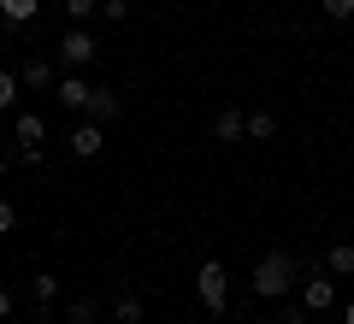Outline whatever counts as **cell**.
I'll use <instances>...</instances> for the list:
<instances>
[{
  "instance_id": "27",
  "label": "cell",
  "mask_w": 354,
  "mask_h": 324,
  "mask_svg": "<svg viewBox=\"0 0 354 324\" xmlns=\"http://www.w3.org/2000/svg\"><path fill=\"white\" fill-rule=\"evenodd\" d=\"M41 324H48V318H41Z\"/></svg>"
},
{
  "instance_id": "18",
  "label": "cell",
  "mask_w": 354,
  "mask_h": 324,
  "mask_svg": "<svg viewBox=\"0 0 354 324\" xmlns=\"http://www.w3.org/2000/svg\"><path fill=\"white\" fill-rule=\"evenodd\" d=\"M65 324H95V301H71L65 307Z\"/></svg>"
},
{
  "instance_id": "15",
  "label": "cell",
  "mask_w": 354,
  "mask_h": 324,
  "mask_svg": "<svg viewBox=\"0 0 354 324\" xmlns=\"http://www.w3.org/2000/svg\"><path fill=\"white\" fill-rule=\"evenodd\" d=\"M18 95H24V77L0 71V113H12V106H18Z\"/></svg>"
},
{
  "instance_id": "5",
  "label": "cell",
  "mask_w": 354,
  "mask_h": 324,
  "mask_svg": "<svg viewBox=\"0 0 354 324\" xmlns=\"http://www.w3.org/2000/svg\"><path fill=\"white\" fill-rule=\"evenodd\" d=\"M53 95H59V106H65V113H83V106H88V95H95V83H83L77 71H59Z\"/></svg>"
},
{
  "instance_id": "2",
  "label": "cell",
  "mask_w": 354,
  "mask_h": 324,
  "mask_svg": "<svg viewBox=\"0 0 354 324\" xmlns=\"http://www.w3.org/2000/svg\"><path fill=\"white\" fill-rule=\"evenodd\" d=\"M195 289H201V307L213 312V318L230 307V277H225V265H218V260H201V271H195Z\"/></svg>"
},
{
  "instance_id": "6",
  "label": "cell",
  "mask_w": 354,
  "mask_h": 324,
  "mask_svg": "<svg viewBox=\"0 0 354 324\" xmlns=\"http://www.w3.org/2000/svg\"><path fill=\"white\" fill-rule=\"evenodd\" d=\"M65 142H71V153H77V160H95V153L106 148V124H95V118H83V124H77V130H71Z\"/></svg>"
},
{
  "instance_id": "24",
  "label": "cell",
  "mask_w": 354,
  "mask_h": 324,
  "mask_svg": "<svg viewBox=\"0 0 354 324\" xmlns=\"http://www.w3.org/2000/svg\"><path fill=\"white\" fill-rule=\"evenodd\" d=\"M301 324H330V318H325V312H307V318H301Z\"/></svg>"
},
{
  "instance_id": "11",
  "label": "cell",
  "mask_w": 354,
  "mask_h": 324,
  "mask_svg": "<svg viewBox=\"0 0 354 324\" xmlns=\"http://www.w3.org/2000/svg\"><path fill=\"white\" fill-rule=\"evenodd\" d=\"M36 12H41V0H0V18H6V30H12V24L24 30Z\"/></svg>"
},
{
  "instance_id": "12",
  "label": "cell",
  "mask_w": 354,
  "mask_h": 324,
  "mask_svg": "<svg viewBox=\"0 0 354 324\" xmlns=\"http://www.w3.org/2000/svg\"><path fill=\"white\" fill-rule=\"evenodd\" d=\"M30 295H36V307L48 312L53 301H59V277H53V271H36V277H30Z\"/></svg>"
},
{
  "instance_id": "3",
  "label": "cell",
  "mask_w": 354,
  "mask_h": 324,
  "mask_svg": "<svg viewBox=\"0 0 354 324\" xmlns=\"http://www.w3.org/2000/svg\"><path fill=\"white\" fill-rule=\"evenodd\" d=\"M53 48H59V65H65V71H83V65H95V53H101V41L88 36L83 24H71V30H65L59 41H53Z\"/></svg>"
},
{
  "instance_id": "14",
  "label": "cell",
  "mask_w": 354,
  "mask_h": 324,
  "mask_svg": "<svg viewBox=\"0 0 354 324\" xmlns=\"http://www.w3.org/2000/svg\"><path fill=\"white\" fill-rule=\"evenodd\" d=\"M278 136V118L272 113H248V142H272Z\"/></svg>"
},
{
  "instance_id": "23",
  "label": "cell",
  "mask_w": 354,
  "mask_h": 324,
  "mask_svg": "<svg viewBox=\"0 0 354 324\" xmlns=\"http://www.w3.org/2000/svg\"><path fill=\"white\" fill-rule=\"evenodd\" d=\"M342 324H354V301H342Z\"/></svg>"
},
{
  "instance_id": "13",
  "label": "cell",
  "mask_w": 354,
  "mask_h": 324,
  "mask_svg": "<svg viewBox=\"0 0 354 324\" xmlns=\"http://www.w3.org/2000/svg\"><path fill=\"white\" fill-rule=\"evenodd\" d=\"M325 271L330 277H354V242H337V248L325 254Z\"/></svg>"
},
{
  "instance_id": "4",
  "label": "cell",
  "mask_w": 354,
  "mask_h": 324,
  "mask_svg": "<svg viewBox=\"0 0 354 324\" xmlns=\"http://www.w3.org/2000/svg\"><path fill=\"white\" fill-rule=\"evenodd\" d=\"M301 307H307V312H330V307H337V277H330L325 265H307V277H301Z\"/></svg>"
},
{
  "instance_id": "7",
  "label": "cell",
  "mask_w": 354,
  "mask_h": 324,
  "mask_svg": "<svg viewBox=\"0 0 354 324\" xmlns=\"http://www.w3.org/2000/svg\"><path fill=\"white\" fill-rule=\"evenodd\" d=\"M213 142H248V113L225 106V113L213 118Z\"/></svg>"
},
{
  "instance_id": "1",
  "label": "cell",
  "mask_w": 354,
  "mask_h": 324,
  "mask_svg": "<svg viewBox=\"0 0 354 324\" xmlns=\"http://www.w3.org/2000/svg\"><path fill=\"white\" fill-rule=\"evenodd\" d=\"M254 295H266V301H290L295 295V254L290 248H272L254 265Z\"/></svg>"
},
{
  "instance_id": "21",
  "label": "cell",
  "mask_w": 354,
  "mask_h": 324,
  "mask_svg": "<svg viewBox=\"0 0 354 324\" xmlns=\"http://www.w3.org/2000/svg\"><path fill=\"white\" fill-rule=\"evenodd\" d=\"M101 12H106V24H118V18L130 12V0H101Z\"/></svg>"
},
{
  "instance_id": "20",
  "label": "cell",
  "mask_w": 354,
  "mask_h": 324,
  "mask_svg": "<svg viewBox=\"0 0 354 324\" xmlns=\"http://www.w3.org/2000/svg\"><path fill=\"white\" fill-rule=\"evenodd\" d=\"M18 225V207H12V200H6V195H0V236H6V230H12Z\"/></svg>"
},
{
  "instance_id": "9",
  "label": "cell",
  "mask_w": 354,
  "mask_h": 324,
  "mask_svg": "<svg viewBox=\"0 0 354 324\" xmlns=\"http://www.w3.org/2000/svg\"><path fill=\"white\" fill-rule=\"evenodd\" d=\"M18 77H24V88H53V83H59V77H53V59H48V53H30Z\"/></svg>"
},
{
  "instance_id": "26",
  "label": "cell",
  "mask_w": 354,
  "mask_h": 324,
  "mask_svg": "<svg viewBox=\"0 0 354 324\" xmlns=\"http://www.w3.org/2000/svg\"><path fill=\"white\" fill-rule=\"evenodd\" d=\"M106 324H118V318H106Z\"/></svg>"
},
{
  "instance_id": "10",
  "label": "cell",
  "mask_w": 354,
  "mask_h": 324,
  "mask_svg": "<svg viewBox=\"0 0 354 324\" xmlns=\"http://www.w3.org/2000/svg\"><path fill=\"white\" fill-rule=\"evenodd\" d=\"M12 136H18V148H41V136H48V124H41L36 113H18V118H12Z\"/></svg>"
},
{
  "instance_id": "19",
  "label": "cell",
  "mask_w": 354,
  "mask_h": 324,
  "mask_svg": "<svg viewBox=\"0 0 354 324\" xmlns=\"http://www.w3.org/2000/svg\"><path fill=\"white\" fill-rule=\"evenodd\" d=\"M319 6H325V18H337V24L354 18V0H319Z\"/></svg>"
},
{
  "instance_id": "8",
  "label": "cell",
  "mask_w": 354,
  "mask_h": 324,
  "mask_svg": "<svg viewBox=\"0 0 354 324\" xmlns=\"http://www.w3.org/2000/svg\"><path fill=\"white\" fill-rule=\"evenodd\" d=\"M118 113H124V100H118L113 88H95V95H88V106H83V118H95V124H113Z\"/></svg>"
},
{
  "instance_id": "25",
  "label": "cell",
  "mask_w": 354,
  "mask_h": 324,
  "mask_svg": "<svg viewBox=\"0 0 354 324\" xmlns=\"http://www.w3.org/2000/svg\"><path fill=\"white\" fill-rule=\"evenodd\" d=\"M0 183H6V153H0Z\"/></svg>"
},
{
  "instance_id": "22",
  "label": "cell",
  "mask_w": 354,
  "mask_h": 324,
  "mask_svg": "<svg viewBox=\"0 0 354 324\" xmlns=\"http://www.w3.org/2000/svg\"><path fill=\"white\" fill-rule=\"evenodd\" d=\"M0 324H12V289L0 283Z\"/></svg>"
},
{
  "instance_id": "17",
  "label": "cell",
  "mask_w": 354,
  "mask_h": 324,
  "mask_svg": "<svg viewBox=\"0 0 354 324\" xmlns=\"http://www.w3.org/2000/svg\"><path fill=\"white\" fill-rule=\"evenodd\" d=\"M65 12H71V24H88V18L101 12V0H65Z\"/></svg>"
},
{
  "instance_id": "16",
  "label": "cell",
  "mask_w": 354,
  "mask_h": 324,
  "mask_svg": "<svg viewBox=\"0 0 354 324\" xmlns=\"http://www.w3.org/2000/svg\"><path fill=\"white\" fill-rule=\"evenodd\" d=\"M113 318H118V324H148V312H142V301H136V295H118Z\"/></svg>"
}]
</instances>
